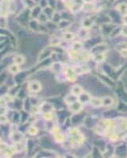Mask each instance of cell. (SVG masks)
Instances as JSON below:
<instances>
[{"mask_svg": "<svg viewBox=\"0 0 127 158\" xmlns=\"http://www.w3.org/2000/svg\"><path fill=\"white\" fill-rule=\"evenodd\" d=\"M107 49V47L104 45V44H99V45H97L95 46L93 49H92V51L93 53L95 54H102V52L106 51Z\"/></svg>", "mask_w": 127, "mask_h": 158, "instance_id": "6da1fadb", "label": "cell"}, {"mask_svg": "<svg viewBox=\"0 0 127 158\" xmlns=\"http://www.w3.org/2000/svg\"><path fill=\"white\" fill-rule=\"evenodd\" d=\"M51 53H52V51L49 50V49H45V50L43 51L41 53L40 56L38 58V60L39 61H42V60L46 59L50 55Z\"/></svg>", "mask_w": 127, "mask_h": 158, "instance_id": "7a4b0ae2", "label": "cell"}, {"mask_svg": "<svg viewBox=\"0 0 127 158\" xmlns=\"http://www.w3.org/2000/svg\"><path fill=\"white\" fill-rule=\"evenodd\" d=\"M29 89L31 91L34 92V93L40 91V89H41V85H40V83H38L37 82H31L29 84Z\"/></svg>", "mask_w": 127, "mask_h": 158, "instance_id": "3957f363", "label": "cell"}, {"mask_svg": "<svg viewBox=\"0 0 127 158\" xmlns=\"http://www.w3.org/2000/svg\"><path fill=\"white\" fill-rule=\"evenodd\" d=\"M113 104V99L110 97H105L102 100V104L103 106L108 107V106H111V104Z\"/></svg>", "mask_w": 127, "mask_h": 158, "instance_id": "277c9868", "label": "cell"}, {"mask_svg": "<svg viewBox=\"0 0 127 158\" xmlns=\"http://www.w3.org/2000/svg\"><path fill=\"white\" fill-rule=\"evenodd\" d=\"M115 49L118 51H124L127 50V42H122L120 44H118L116 45Z\"/></svg>", "mask_w": 127, "mask_h": 158, "instance_id": "5b68a950", "label": "cell"}, {"mask_svg": "<svg viewBox=\"0 0 127 158\" xmlns=\"http://www.w3.org/2000/svg\"><path fill=\"white\" fill-rule=\"evenodd\" d=\"M41 110H42V111L44 114L48 113V112H50L51 111L53 110V106L50 104H48V103H44L42 105V107H41Z\"/></svg>", "mask_w": 127, "mask_h": 158, "instance_id": "8992f818", "label": "cell"}, {"mask_svg": "<svg viewBox=\"0 0 127 158\" xmlns=\"http://www.w3.org/2000/svg\"><path fill=\"white\" fill-rule=\"evenodd\" d=\"M82 107V105L79 102H74L71 105V110L73 111H79Z\"/></svg>", "mask_w": 127, "mask_h": 158, "instance_id": "52a82bcc", "label": "cell"}, {"mask_svg": "<svg viewBox=\"0 0 127 158\" xmlns=\"http://www.w3.org/2000/svg\"><path fill=\"white\" fill-rule=\"evenodd\" d=\"M127 151V148L125 145H121L116 149V153L118 156H124V153Z\"/></svg>", "mask_w": 127, "mask_h": 158, "instance_id": "ba28073f", "label": "cell"}, {"mask_svg": "<svg viewBox=\"0 0 127 158\" xmlns=\"http://www.w3.org/2000/svg\"><path fill=\"white\" fill-rule=\"evenodd\" d=\"M90 100V96H89L87 93H82L80 96H79V101L82 103H86L87 102Z\"/></svg>", "mask_w": 127, "mask_h": 158, "instance_id": "9c48e42d", "label": "cell"}, {"mask_svg": "<svg viewBox=\"0 0 127 158\" xmlns=\"http://www.w3.org/2000/svg\"><path fill=\"white\" fill-rule=\"evenodd\" d=\"M100 78H101V79L103 81V82H106V83L108 84L109 85H111V86H114V85H115L114 82H113L111 78H107V77H106V76L104 75H100Z\"/></svg>", "mask_w": 127, "mask_h": 158, "instance_id": "30bf717a", "label": "cell"}, {"mask_svg": "<svg viewBox=\"0 0 127 158\" xmlns=\"http://www.w3.org/2000/svg\"><path fill=\"white\" fill-rule=\"evenodd\" d=\"M24 58L22 56V55H17L14 58V62L15 63L16 65H21L22 63H24Z\"/></svg>", "mask_w": 127, "mask_h": 158, "instance_id": "8fae6325", "label": "cell"}, {"mask_svg": "<svg viewBox=\"0 0 127 158\" xmlns=\"http://www.w3.org/2000/svg\"><path fill=\"white\" fill-rule=\"evenodd\" d=\"M25 77H26V73L25 72H22V73H19V74L15 77V80L16 82L19 83V82H21L23 80V79L25 78Z\"/></svg>", "mask_w": 127, "mask_h": 158, "instance_id": "7c38bea8", "label": "cell"}, {"mask_svg": "<svg viewBox=\"0 0 127 158\" xmlns=\"http://www.w3.org/2000/svg\"><path fill=\"white\" fill-rule=\"evenodd\" d=\"M76 95H68V97H66L65 98V101H67L68 103H70V104H72L74 102H76Z\"/></svg>", "mask_w": 127, "mask_h": 158, "instance_id": "4fadbf2b", "label": "cell"}, {"mask_svg": "<svg viewBox=\"0 0 127 158\" xmlns=\"http://www.w3.org/2000/svg\"><path fill=\"white\" fill-rule=\"evenodd\" d=\"M72 92L73 94L76 95V96H77V95H80L82 93V88H80L79 86H78V85H76V86H74L72 88Z\"/></svg>", "mask_w": 127, "mask_h": 158, "instance_id": "5bb4252c", "label": "cell"}, {"mask_svg": "<svg viewBox=\"0 0 127 158\" xmlns=\"http://www.w3.org/2000/svg\"><path fill=\"white\" fill-rule=\"evenodd\" d=\"M91 104L93 106L95 107H99L100 105H102V100L98 99V98H94L91 100Z\"/></svg>", "mask_w": 127, "mask_h": 158, "instance_id": "9a60e30c", "label": "cell"}, {"mask_svg": "<svg viewBox=\"0 0 127 158\" xmlns=\"http://www.w3.org/2000/svg\"><path fill=\"white\" fill-rule=\"evenodd\" d=\"M22 138V135L19 133H14L12 135V140H14V142H18L21 141V139Z\"/></svg>", "mask_w": 127, "mask_h": 158, "instance_id": "2e32d148", "label": "cell"}, {"mask_svg": "<svg viewBox=\"0 0 127 158\" xmlns=\"http://www.w3.org/2000/svg\"><path fill=\"white\" fill-rule=\"evenodd\" d=\"M102 29H103V31L105 32H107V33H110L111 32L113 31V29H114V26H112L111 25H103V27H102Z\"/></svg>", "mask_w": 127, "mask_h": 158, "instance_id": "e0dca14e", "label": "cell"}, {"mask_svg": "<svg viewBox=\"0 0 127 158\" xmlns=\"http://www.w3.org/2000/svg\"><path fill=\"white\" fill-rule=\"evenodd\" d=\"M67 74L70 80H74L75 79V72L72 69H68L67 70Z\"/></svg>", "mask_w": 127, "mask_h": 158, "instance_id": "ac0fdd59", "label": "cell"}, {"mask_svg": "<svg viewBox=\"0 0 127 158\" xmlns=\"http://www.w3.org/2000/svg\"><path fill=\"white\" fill-rule=\"evenodd\" d=\"M28 15H29L28 11H26V13L24 12L23 14H22V15L20 16V18H18V20L20 21V22H26V20H27V18H28Z\"/></svg>", "mask_w": 127, "mask_h": 158, "instance_id": "d6986e66", "label": "cell"}, {"mask_svg": "<svg viewBox=\"0 0 127 158\" xmlns=\"http://www.w3.org/2000/svg\"><path fill=\"white\" fill-rule=\"evenodd\" d=\"M83 116L81 115H74L72 117V123H79L80 120H82Z\"/></svg>", "mask_w": 127, "mask_h": 158, "instance_id": "ffe728a7", "label": "cell"}, {"mask_svg": "<svg viewBox=\"0 0 127 158\" xmlns=\"http://www.w3.org/2000/svg\"><path fill=\"white\" fill-rule=\"evenodd\" d=\"M100 42H101V39L99 37L93 38V39H91V41H89L88 44H90V45H93V44H98V43H100Z\"/></svg>", "mask_w": 127, "mask_h": 158, "instance_id": "44dd1931", "label": "cell"}, {"mask_svg": "<svg viewBox=\"0 0 127 158\" xmlns=\"http://www.w3.org/2000/svg\"><path fill=\"white\" fill-rule=\"evenodd\" d=\"M53 69L56 71V72H59L62 69V66H61V64L60 63H55L53 65Z\"/></svg>", "mask_w": 127, "mask_h": 158, "instance_id": "7402d4cb", "label": "cell"}, {"mask_svg": "<svg viewBox=\"0 0 127 158\" xmlns=\"http://www.w3.org/2000/svg\"><path fill=\"white\" fill-rule=\"evenodd\" d=\"M104 59V56L102 54H95V60L96 62H101Z\"/></svg>", "mask_w": 127, "mask_h": 158, "instance_id": "603a6c76", "label": "cell"}, {"mask_svg": "<svg viewBox=\"0 0 127 158\" xmlns=\"http://www.w3.org/2000/svg\"><path fill=\"white\" fill-rule=\"evenodd\" d=\"M30 28L33 29V30H38V24L37 23V22H35V21H32L31 22H30Z\"/></svg>", "mask_w": 127, "mask_h": 158, "instance_id": "cb8c5ba5", "label": "cell"}, {"mask_svg": "<svg viewBox=\"0 0 127 158\" xmlns=\"http://www.w3.org/2000/svg\"><path fill=\"white\" fill-rule=\"evenodd\" d=\"M63 36L65 40L70 41V40H72L73 38V33H72V32H66V33H64L63 35Z\"/></svg>", "mask_w": 127, "mask_h": 158, "instance_id": "d4e9b609", "label": "cell"}, {"mask_svg": "<svg viewBox=\"0 0 127 158\" xmlns=\"http://www.w3.org/2000/svg\"><path fill=\"white\" fill-rule=\"evenodd\" d=\"M93 157H101V154L98 151V149L96 147L93 149Z\"/></svg>", "mask_w": 127, "mask_h": 158, "instance_id": "484cf974", "label": "cell"}, {"mask_svg": "<svg viewBox=\"0 0 127 158\" xmlns=\"http://www.w3.org/2000/svg\"><path fill=\"white\" fill-rule=\"evenodd\" d=\"M118 109L121 111H127V104H125V103H120L119 104V106H118Z\"/></svg>", "mask_w": 127, "mask_h": 158, "instance_id": "4316f807", "label": "cell"}, {"mask_svg": "<svg viewBox=\"0 0 127 158\" xmlns=\"http://www.w3.org/2000/svg\"><path fill=\"white\" fill-rule=\"evenodd\" d=\"M10 70L12 73H18V67L17 65H12L10 66Z\"/></svg>", "mask_w": 127, "mask_h": 158, "instance_id": "83f0119b", "label": "cell"}, {"mask_svg": "<svg viewBox=\"0 0 127 158\" xmlns=\"http://www.w3.org/2000/svg\"><path fill=\"white\" fill-rule=\"evenodd\" d=\"M58 116H59V119H60V121H63L64 120V116H65V111H60L58 112Z\"/></svg>", "mask_w": 127, "mask_h": 158, "instance_id": "f1b7e54d", "label": "cell"}, {"mask_svg": "<svg viewBox=\"0 0 127 158\" xmlns=\"http://www.w3.org/2000/svg\"><path fill=\"white\" fill-rule=\"evenodd\" d=\"M24 107L26 111L29 110V107H30V104H29V101L28 99H25V102H24Z\"/></svg>", "mask_w": 127, "mask_h": 158, "instance_id": "f546056e", "label": "cell"}, {"mask_svg": "<svg viewBox=\"0 0 127 158\" xmlns=\"http://www.w3.org/2000/svg\"><path fill=\"white\" fill-rule=\"evenodd\" d=\"M37 131H38V130H37V128L34 127V126H30L29 129V133L30 134H35L37 133Z\"/></svg>", "mask_w": 127, "mask_h": 158, "instance_id": "4dcf8cb0", "label": "cell"}, {"mask_svg": "<svg viewBox=\"0 0 127 158\" xmlns=\"http://www.w3.org/2000/svg\"><path fill=\"white\" fill-rule=\"evenodd\" d=\"M40 11H41V9H40V8H38V7H36L34 9H33V17H37V16H38V14H40Z\"/></svg>", "mask_w": 127, "mask_h": 158, "instance_id": "1f68e13d", "label": "cell"}, {"mask_svg": "<svg viewBox=\"0 0 127 158\" xmlns=\"http://www.w3.org/2000/svg\"><path fill=\"white\" fill-rule=\"evenodd\" d=\"M22 123H24V122H25V121H26V120H27V119H28L29 115L27 113H25V112H22Z\"/></svg>", "mask_w": 127, "mask_h": 158, "instance_id": "d6a6232c", "label": "cell"}, {"mask_svg": "<svg viewBox=\"0 0 127 158\" xmlns=\"http://www.w3.org/2000/svg\"><path fill=\"white\" fill-rule=\"evenodd\" d=\"M13 120H14V123H18L19 120V114L18 113L14 114V115L13 116Z\"/></svg>", "mask_w": 127, "mask_h": 158, "instance_id": "836d02e7", "label": "cell"}, {"mask_svg": "<svg viewBox=\"0 0 127 158\" xmlns=\"http://www.w3.org/2000/svg\"><path fill=\"white\" fill-rule=\"evenodd\" d=\"M122 33L124 36H127V25H125L123 28H122Z\"/></svg>", "mask_w": 127, "mask_h": 158, "instance_id": "e575fe53", "label": "cell"}, {"mask_svg": "<svg viewBox=\"0 0 127 158\" xmlns=\"http://www.w3.org/2000/svg\"><path fill=\"white\" fill-rule=\"evenodd\" d=\"M73 47H74V49L75 50H79V48L81 47V44H79V43H75L74 44V45H73Z\"/></svg>", "mask_w": 127, "mask_h": 158, "instance_id": "d590c367", "label": "cell"}, {"mask_svg": "<svg viewBox=\"0 0 127 158\" xmlns=\"http://www.w3.org/2000/svg\"><path fill=\"white\" fill-rule=\"evenodd\" d=\"M56 138H57L58 142H61L63 140V136L61 135L60 134H57V135H56Z\"/></svg>", "mask_w": 127, "mask_h": 158, "instance_id": "8d00e7d4", "label": "cell"}, {"mask_svg": "<svg viewBox=\"0 0 127 158\" xmlns=\"http://www.w3.org/2000/svg\"><path fill=\"white\" fill-rule=\"evenodd\" d=\"M44 11L46 12V14H47L48 16H51L52 15V9H50V8H45V9H44Z\"/></svg>", "mask_w": 127, "mask_h": 158, "instance_id": "74e56055", "label": "cell"}, {"mask_svg": "<svg viewBox=\"0 0 127 158\" xmlns=\"http://www.w3.org/2000/svg\"><path fill=\"white\" fill-rule=\"evenodd\" d=\"M86 35H87V32H86L85 30H81L79 32V36L80 37H84V36H86Z\"/></svg>", "mask_w": 127, "mask_h": 158, "instance_id": "f35d334b", "label": "cell"}, {"mask_svg": "<svg viewBox=\"0 0 127 158\" xmlns=\"http://www.w3.org/2000/svg\"><path fill=\"white\" fill-rule=\"evenodd\" d=\"M91 21L86 20L85 22H84V25H85L86 27H89V26H91Z\"/></svg>", "mask_w": 127, "mask_h": 158, "instance_id": "ab89813d", "label": "cell"}, {"mask_svg": "<svg viewBox=\"0 0 127 158\" xmlns=\"http://www.w3.org/2000/svg\"><path fill=\"white\" fill-rule=\"evenodd\" d=\"M50 42H51V44H53V45H56V44H58L59 41L57 40V38H54V39H53V40H52Z\"/></svg>", "mask_w": 127, "mask_h": 158, "instance_id": "60d3db41", "label": "cell"}, {"mask_svg": "<svg viewBox=\"0 0 127 158\" xmlns=\"http://www.w3.org/2000/svg\"><path fill=\"white\" fill-rule=\"evenodd\" d=\"M1 122H2L3 123L7 122V118L4 116L3 115H1Z\"/></svg>", "mask_w": 127, "mask_h": 158, "instance_id": "b9f144b4", "label": "cell"}, {"mask_svg": "<svg viewBox=\"0 0 127 158\" xmlns=\"http://www.w3.org/2000/svg\"><path fill=\"white\" fill-rule=\"evenodd\" d=\"M68 22H64L60 23V27H63V26H66V25H68Z\"/></svg>", "mask_w": 127, "mask_h": 158, "instance_id": "7bdbcfd3", "label": "cell"}, {"mask_svg": "<svg viewBox=\"0 0 127 158\" xmlns=\"http://www.w3.org/2000/svg\"><path fill=\"white\" fill-rule=\"evenodd\" d=\"M54 21H55V22H59V21H60V16L59 15L55 16V18H54Z\"/></svg>", "mask_w": 127, "mask_h": 158, "instance_id": "ee69618b", "label": "cell"}, {"mask_svg": "<svg viewBox=\"0 0 127 158\" xmlns=\"http://www.w3.org/2000/svg\"><path fill=\"white\" fill-rule=\"evenodd\" d=\"M123 21H124V22L126 23V24H127V16H125V17H124Z\"/></svg>", "mask_w": 127, "mask_h": 158, "instance_id": "f6af8a7d", "label": "cell"}, {"mask_svg": "<svg viewBox=\"0 0 127 158\" xmlns=\"http://www.w3.org/2000/svg\"><path fill=\"white\" fill-rule=\"evenodd\" d=\"M50 3H51V0H50ZM52 3H53V5H54V1H52Z\"/></svg>", "mask_w": 127, "mask_h": 158, "instance_id": "bcb514c9", "label": "cell"}]
</instances>
